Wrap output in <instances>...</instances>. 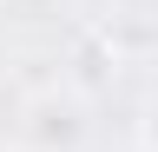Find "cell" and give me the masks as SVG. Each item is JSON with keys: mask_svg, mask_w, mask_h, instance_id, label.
Masks as SVG:
<instances>
[{"mask_svg": "<svg viewBox=\"0 0 158 152\" xmlns=\"http://www.w3.org/2000/svg\"><path fill=\"white\" fill-rule=\"evenodd\" d=\"M145 145H158V99H152V112H145Z\"/></svg>", "mask_w": 158, "mask_h": 152, "instance_id": "obj_2", "label": "cell"}, {"mask_svg": "<svg viewBox=\"0 0 158 152\" xmlns=\"http://www.w3.org/2000/svg\"><path fill=\"white\" fill-rule=\"evenodd\" d=\"M20 145L27 152H79L86 145V126H79V112L59 93H46V99H33L20 112Z\"/></svg>", "mask_w": 158, "mask_h": 152, "instance_id": "obj_1", "label": "cell"}, {"mask_svg": "<svg viewBox=\"0 0 158 152\" xmlns=\"http://www.w3.org/2000/svg\"><path fill=\"white\" fill-rule=\"evenodd\" d=\"M132 152H158V145H145V139H138V145H132Z\"/></svg>", "mask_w": 158, "mask_h": 152, "instance_id": "obj_3", "label": "cell"}]
</instances>
